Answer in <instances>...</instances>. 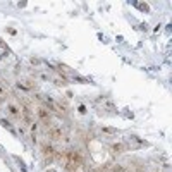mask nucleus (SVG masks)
Wrapping results in <instances>:
<instances>
[{"instance_id": "7ed1b4c3", "label": "nucleus", "mask_w": 172, "mask_h": 172, "mask_svg": "<svg viewBox=\"0 0 172 172\" xmlns=\"http://www.w3.org/2000/svg\"><path fill=\"white\" fill-rule=\"evenodd\" d=\"M47 134H48V138L54 139V141L62 139V127L57 126V124H50V126L47 127Z\"/></svg>"}, {"instance_id": "1a4fd4ad", "label": "nucleus", "mask_w": 172, "mask_h": 172, "mask_svg": "<svg viewBox=\"0 0 172 172\" xmlns=\"http://www.w3.org/2000/svg\"><path fill=\"white\" fill-rule=\"evenodd\" d=\"M0 124H2V126H3V127H7V129H9V131H14V129H12V126H10V124H9V122H7V120H2V119H0Z\"/></svg>"}, {"instance_id": "ddd939ff", "label": "nucleus", "mask_w": 172, "mask_h": 172, "mask_svg": "<svg viewBox=\"0 0 172 172\" xmlns=\"http://www.w3.org/2000/svg\"><path fill=\"white\" fill-rule=\"evenodd\" d=\"M77 172H81V171H77Z\"/></svg>"}, {"instance_id": "6e6552de", "label": "nucleus", "mask_w": 172, "mask_h": 172, "mask_svg": "<svg viewBox=\"0 0 172 172\" xmlns=\"http://www.w3.org/2000/svg\"><path fill=\"white\" fill-rule=\"evenodd\" d=\"M134 5H136V7H139V9H141V10H145V12H148V10H150V7H148L146 3H134Z\"/></svg>"}, {"instance_id": "f257e3e1", "label": "nucleus", "mask_w": 172, "mask_h": 172, "mask_svg": "<svg viewBox=\"0 0 172 172\" xmlns=\"http://www.w3.org/2000/svg\"><path fill=\"white\" fill-rule=\"evenodd\" d=\"M41 153H43V157H45V164H52L54 162V158H55V148L52 146V145H47V143H43L41 145Z\"/></svg>"}, {"instance_id": "9b49d317", "label": "nucleus", "mask_w": 172, "mask_h": 172, "mask_svg": "<svg viewBox=\"0 0 172 172\" xmlns=\"http://www.w3.org/2000/svg\"><path fill=\"white\" fill-rule=\"evenodd\" d=\"M0 47H2V48H7V47H5V43H3L2 40H0ZM7 50H9V48H7Z\"/></svg>"}, {"instance_id": "423d86ee", "label": "nucleus", "mask_w": 172, "mask_h": 172, "mask_svg": "<svg viewBox=\"0 0 172 172\" xmlns=\"http://www.w3.org/2000/svg\"><path fill=\"white\" fill-rule=\"evenodd\" d=\"M112 172H127V169H126L124 165L117 164V165H112Z\"/></svg>"}, {"instance_id": "39448f33", "label": "nucleus", "mask_w": 172, "mask_h": 172, "mask_svg": "<svg viewBox=\"0 0 172 172\" xmlns=\"http://www.w3.org/2000/svg\"><path fill=\"white\" fill-rule=\"evenodd\" d=\"M110 150H112L114 153H122V152H124V145H122V143L112 145V146H110Z\"/></svg>"}, {"instance_id": "20e7f679", "label": "nucleus", "mask_w": 172, "mask_h": 172, "mask_svg": "<svg viewBox=\"0 0 172 172\" xmlns=\"http://www.w3.org/2000/svg\"><path fill=\"white\" fill-rule=\"evenodd\" d=\"M7 112H9V115H10L12 119H16V120L21 119V109L16 103H9V105H7Z\"/></svg>"}, {"instance_id": "0eeeda50", "label": "nucleus", "mask_w": 172, "mask_h": 172, "mask_svg": "<svg viewBox=\"0 0 172 172\" xmlns=\"http://www.w3.org/2000/svg\"><path fill=\"white\" fill-rule=\"evenodd\" d=\"M103 133H107V134H117V129H115V127H103Z\"/></svg>"}, {"instance_id": "9d476101", "label": "nucleus", "mask_w": 172, "mask_h": 172, "mask_svg": "<svg viewBox=\"0 0 172 172\" xmlns=\"http://www.w3.org/2000/svg\"><path fill=\"white\" fill-rule=\"evenodd\" d=\"M7 31H9V33H10V35H16V33H17V31H16V29H12V28H9V29H7Z\"/></svg>"}, {"instance_id": "f8f14e48", "label": "nucleus", "mask_w": 172, "mask_h": 172, "mask_svg": "<svg viewBox=\"0 0 172 172\" xmlns=\"http://www.w3.org/2000/svg\"><path fill=\"white\" fill-rule=\"evenodd\" d=\"M0 102H2V98H0Z\"/></svg>"}, {"instance_id": "f03ea898", "label": "nucleus", "mask_w": 172, "mask_h": 172, "mask_svg": "<svg viewBox=\"0 0 172 172\" xmlns=\"http://www.w3.org/2000/svg\"><path fill=\"white\" fill-rule=\"evenodd\" d=\"M36 115H38V119H40V122L45 126V127H48L52 122H50V119H52V114L45 109V107H38L36 109Z\"/></svg>"}]
</instances>
